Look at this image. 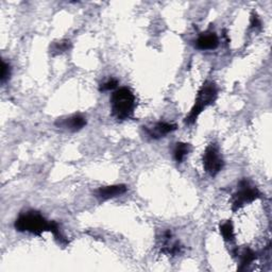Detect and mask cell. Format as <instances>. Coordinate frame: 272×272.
I'll list each match as a JSON object with an SVG mask.
<instances>
[{
	"mask_svg": "<svg viewBox=\"0 0 272 272\" xmlns=\"http://www.w3.org/2000/svg\"><path fill=\"white\" fill-rule=\"evenodd\" d=\"M126 191H127V186L122 184L104 186V187H100L96 191V197L99 198L100 200H109L111 198L121 196Z\"/></svg>",
	"mask_w": 272,
	"mask_h": 272,
	"instance_id": "cell-6",
	"label": "cell"
},
{
	"mask_svg": "<svg viewBox=\"0 0 272 272\" xmlns=\"http://www.w3.org/2000/svg\"><path fill=\"white\" fill-rule=\"evenodd\" d=\"M9 78H10V65L7 64L3 60V62H2V75H0V79H2V82H5Z\"/></svg>",
	"mask_w": 272,
	"mask_h": 272,
	"instance_id": "cell-15",
	"label": "cell"
},
{
	"mask_svg": "<svg viewBox=\"0 0 272 272\" xmlns=\"http://www.w3.org/2000/svg\"><path fill=\"white\" fill-rule=\"evenodd\" d=\"M256 258V253L251 250V249H246V250L242 253V257H241V270L246 268L247 266H249L250 264H252Z\"/></svg>",
	"mask_w": 272,
	"mask_h": 272,
	"instance_id": "cell-12",
	"label": "cell"
},
{
	"mask_svg": "<svg viewBox=\"0 0 272 272\" xmlns=\"http://www.w3.org/2000/svg\"><path fill=\"white\" fill-rule=\"evenodd\" d=\"M260 25H262V24H260V20H259L258 16H257L256 14H253L252 17H251V26L257 28V27H259Z\"/></svg>",
	"mask_w": 272,
	"mask_h": 272,
	"instance_id": "cell-16",
	"label": "cell"
},
{
	"mask_svg": "<svg viewBox=\"0 0 272 272\" xmlns=\"http://www.w3.org/2000/svg\"><path fill=\"white\" fill-rule=\"evenodd\" d=\"M15 229L19 232H28L40 236L45 231H49L50 221L45 219L40 213L30 211L21 214L16 219Z\"/></svg>",
	"mask_w": 272,
	"mask_h": 272,
	"instance_id": "cell-3",
	"label": "cell"
},
{
	"mask_svg": "<svg viewBox=\"0 0 272 272\" xmlns=\"http://www.w3.org/2000/svg\"><path fill=\"white\" fill-rule=\"evenodd\" d=\"M217 87L214 82H206L202 87L199 89L197 94V98L195 101V105L192 107L188 116L185 118V122L188 124L194 123L197 118L200 116L201 113L206 110L209 106H211L213 102L217 98Z\"/></svg>",
	"mask_w": 272,
	"mask_h": 272,
	"instance_id": "cell-2",
	"label": "cell"
},
{
	"mask_svg": "<svg viewBox=\"0 0 272 272\" xmlns=\"http://www.w3.org/2000/svg\"><path fill=\"white\" fill-rule=\"evenodd\" d=\"M71 46V43L68 41H62V42H58L54 43L51 46V52L53 54H60L65 52L68 48Z\"/></svg>",
	"mask_w": 272,
	"mask_h": 272,
	"instance_id": "cell-13",
	"label": "cell"
},
{
	"mask_svg": "<svg viewBox=\"0 0 272 272\" xmlns=\"http://www.w3.org/2000/svg\"><path fill=\"white\" fill-rule=\"evenodd\" d=\"M189 151H190V145L189 144H186V143H178L176 145L175 150H174L175 160L178 163H182L183 160L185 158V156L188 154Z\"/></svg>",
	"mask_w": 272,
	"mask_h": 272,
	"instance_id": "cell-10",
	"label": "cell"
},
{
	"mask_svg": "<svg viewBox=\"0 0 272 272\" xmlns=\"http://www.w3.org/2000/svg\"><path fill=\"white\" fill-rule=\"evenodd\" d=\"M177 130V126L174 123H168V122H157L154 124V127L151 129H147V133L151 136L152 139H160L163 138L164 135L172 133Z\"/></svg>",
	"mask_w": 272,
	"mask_h": 272,
	"instance_id": "cell-8",
	"label": "cell"
},
{
	"mask_svg": "<svg viewBox=\"0 0 272 272\" xmlns=\"http://www.w3.org/2000/svg\"><path fill=\"white\" fill-rule=\"evenodd\" d=\"M203 166L204 170L212 177H215L221 172L223 168V160L216 145L211 144L206 149V152L203 154Z\"/></svg>",
	"mask_w": 272,
	"mask_h": 272,
	"instance_id": "cell-4",
	"label": "cell"
},
{
	"mask_svg": "<svg viewBox=\"0 0 272 272\" xmlns=\"http://www.w3.org/2000/svg\"><path fill=\"white\" fill-rule=\"evenodd\" d=\"M135 109V97L131 90L122 87L113 93L111 97L112 114L118 120H126L132 117Z\"/></svg>",
	"mask_w": 272,
	"mask_h": 272,
	"instance_id": "cell-1",
	"label": "cell"
},
{
	"mask_svg": "<svg viewBox=\"0 0 272 272\" xmlns=\"http://www.w3.org/2000/svg\"><path fill=\"white\" fill-rule=\"evenodd\" d=\"M60 126L66 128L67 130L76 132L81 130L86 126V119L81 114H76L71 117H68L60 122Z\"/></svg>",
	"mask_w": 272,
	"mask_h": 272,
	"instance_id": "cell-9",
	"label": "cell"
},
{
	"mask_svg": "<svg viewBox=\"0 0 272 272\" xmlns=\"http://www.w3.org/2000/svg\"><path fill=\"white\" fill-rule=\"evenodd\" d=\"M197 48L200 50H213L216 49L219 45V39L216 33H206L202 34L197 40Z\"/></svg>",
	"mask_w": 272,
	"mask_h": 272,
	"instance_id": "cell-7",
	"label": "cell"
},
{
	"mask_svg": "<svg viewBox=\"0 0 272 272\" xmlns=\"http://www.w3.org/2000/svg\"><path fill=\"white\" fill-rule=\"evenodd\" d=\"M259 197V192L255 187L250 186L246 180L241 182V188L233 197V211H237L245 207L247 203H251Z\"/></svg>",
	"mask_w": 272,
	"mask_h": 272,
	"instance_id": "cell-5",
	"label": "cell"
},
{
	"mask_svg": "<svg viewBox=\"0 0 272 272\" xmlns=\"http://www.w3.org/2000/svg\"><path fill=\"white\" fill-rule=\"evenodd\" d=\"M220 233L225 242H233L234 241V229L233 224L230 221H226L220 225Z\"/></svg>",
	"mask_w": 272,
	"mask_h": 272,
	"instance_id": "cell-11",
	"label": "cell"
},
{
	"mask_svg": "<svg viewBox=\"0 0 272 272\" xmlns=\"http://www.w3.org/2000/svg\"><path fill=\"white\" fill-rule=\"evenodd\" d=\"M117 85H118V81L115 80V79H111V80H109L108 82L104 83L100 86V90L101 92H107V90H112L116 88Z\"/></svg>",
	"mask_w": 272,
	"mask_h": 272,
	"instance_id": "cell-14",
	"label": "cell"
}]
</instances>
